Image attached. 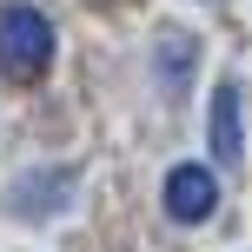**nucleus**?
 Segmentation results:
<instances>
[{"mask_svg":"<svg viewBox=\"0 0 252 252\" xmlns=\"http://www.w3.org/2000/svg\"><path fill=\"white\" fill-rule=\"evenodd\" d=\"M53 60V27L40 7H27V0H0V73L13 80V87H27V80H40Z\"/></svg>","mask_w":252,"mask_h":252,"instance_id":"obj_1","label":"nucleus"},{"mask_svg":"<svg viewBox=\"0 0 252 252\" xmlns=\"http://www.w3.org/2000/svg\"><path fill=\"white\" fill-rule=\"evenodd\" d=\"M213 213H219V179L206 173L199 159H179L173 173H166V219H179V226H206Z\"/></svg>","mask_w":252,"mask_h":252,"instance_id":"obj_2","label":"nucleus"},{"mask_svg":"<svg viewBox=\"0 0 252 252\" xmlns=\"http://www.w3.org/2000/svg\"><path fill=\"white\" fill-rule=\"evenodd\" d=\"M213 159L239 166L246 159V126H239V80H219L213 87Z\"/></svg>","mask_w":252,"mask_h":252,"instance_id":"obj_3","label":"nucleus"},{"mask_svg":"<svg viewBox=\"0 0 252 252\" xmlns=\"http://www.w3.org/2000/svg\"><path fill=\"white\" fill-rule=\"evenodd\" d=\"M66 199H73V179H66V173H60V179L33 173V179H20V186H13L7 206H13V213H60Z\"/></svg>","mask_w":252,"mask_h":252,"instance_id":"obj_4","label":"nucleus"},{"mask_svg":"<svg viewBox=\"0 0 252 252\" xmlns=\"http://www.w3.org/2000/svg\"><path fill=\"white\" fill-rule=\"evenodd\" d=\"M159 73H166V93H186V73H192V40L186 33H166V47H159Z\"/></svg>","mask_w":252,"mask_h":252,"instance_id":"obj_5","label":"nucleus"}]
</instances>
